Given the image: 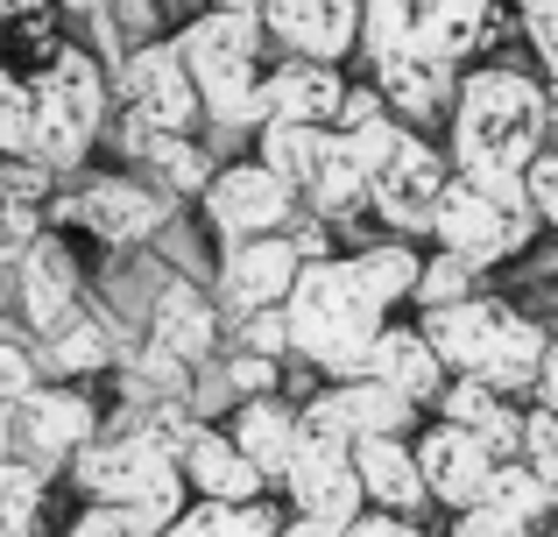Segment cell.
I'll return each mask as SVG.
<instances>
[{"mask_svg":"<svg viewBox=\"0 0 558 537\" xmlns=\"http://www.w3.org/2000/svg\"><path fill=\"white\" fill-rule=\"evenodd\" d=\"M446 156L466 178H523L531 156L551 142V113H545V71L531 57H474L460 64L446 107Z\"/></svg>","mask_w":558,"mask_h":537,"instance_id":"6da1fadb","label":"cell"},{"mask_svg":"<svg viewBox=\"0 0 558 537\" xmlns=\"http://www.w3.org/2000/svg\"><path fill=\"white\" fill-rule=\"evenodd\" d=\"M290 318V361L312 375H361V354L381 332V318H396V304L375 290V276L361 269L354 248H332L318 263L298 269L283 297Z\"/></svg>","mask_w":558,"mask_h":537,"instance_id":"7a4b0ae2","label":"cell"},{"mask_svg":"<svg viewBox=\"0 0 558 537\" xmlns=\"http://www.w3.org/2000/svg\"><path fill=\"white\" fill-rule=\"evenodd\" d=\"M417 326L432 332L438 361H446L452 375H481V382L509 389V396H531V375H537L545 340H551V318L537 312L531 297L495 290V283H481L474 297H460V304L417 312Z\"/></svg>","mask_w":558,"mask_h":537,"instance_id":"3957f363","label":"cell"},{"mask_svg":"<svg viewBox=\"0 0 558 537\" xmlns=\"http://www.w3.org/2000/svg\"><path fill=\"white\" fill-rule=\"evenodd\" d=\"M178 50L198 78V99H205V127L219 142H241L269 121V28L262 14H241V8H198L191 22L178 28Z\"/></svg>","mask_w":558,"mask_h":537,"instance_id":"277c9868","label":"cell"},{"mask_svg":"<svg viewBox=\"0 0 558 537\" xmlns=\"http://www.w3.org/2000/svg\"><path fill=\"white\" fill-rule=\"evenodd\" d=\"M71 481L93 502H128V510H142L156 530L178 524V510L191 496V481L178 467V446L156 425H142V417H121V431H93V439L71 453Z\"/></svg>","mask_w":558,"mask_h":537,"instance_id":"5b68a950","label":"cell"},{"mask_svg":"<svg viewBox=\"0 0 558 537\" xmlns=\"http://www.w3.org/2000/svg\"><path fill=\"white\" fill-rule=\"evenodd\" d=\"M432 241L474 255L481 269L502 276L545 241V220H537L523 178H466V170H452L446 198H438V212H432Z\"/></svg>","mask_w":558,"mask_h":537,"instance_id":"8992f818","label":"cell"},{"mask_svg":"<svg viewBox=\"0 0 558 537\" xmlns=\"http://www.w3.org/2000/svg\"><path fill=\"white\" fill-rule=\"evenodd\" d=\"M28 93H36V149L28 156L50 170H71L107 127V71H99V57L57 36V50L36 64Z\"/></svg>","mask_w":558,"mask_h":537,"instance_id":"52a82bcc","label":"cell"},{"mask_svg":"<svg viewBox=\"0 0 558 537\" xmlns=\"http://www.w3.org/2000/svg\"><path fill=\"white\" fill-rule=\"evenodd\" d=\"M276 496H283V510H290L283 530H298V537H340V530H354L361 510H368L354 446L332 439V431H312V425H304V439H298V453H290Z\"/></svg>","mask_w":558,"mask_h":537,"instance_id":"ba28073f","label":"cell"},{"mask_svg":"<svg viewBox=\"0 0 558 537\" xmlns=\"http://www.w3.org/2000/svg\"><path fill=\"white\" fill-rule=\"evenodd\" d=\"M298 212H304V192L283 170H269L262 156H227L198 192V227L213 241L283 234V227H298Z\"/></svg>","mask_w":558,"mask_h":537,"instance_id":"9c48e42d","label":"cell"},{"mask_svg":"<svg viewBox=\"0 0 558 537\" xmlns=\"http://www.w3.org/2000/svg\"><path fill=\"white\" fill-rule=\"evenodd\" d=\"M452 184V156H446V135L432 127H403V142L389 149V163L375 170V192H368V220L389 227V234H410V241H432V212Z\"/></svg>","mask_w":558,"mask_h":537,"instance_id":"30bf717a","label":"cell"},{"mask_svg":"<svg viewBox=\"0 0 558 537\" xmlns=\"http://www.w3.org/2000/svg\"><path fill=\"white\" fill-rule=\"evenodd\" d=\"M113 93L128 113H142L149 127H205V99L191 78L178 36H142L128 42V57L113 64Z\"/></svg>","mask_w":558,"mask_h":537,"instance_id":"8fae6325","label":"cell"},{"mask_svg":"<svg viewBox=\"0 0 558 537\" xmlns=\"http://www.w3.org/2000/svg\"><path fill=\"white\" fill-rule=\"evenodd\" d=\"M446 530L460 537H537V530H558V488L531 467L523 453H502L466 510L446 516Z\"/></svg>","mask_w":558,"mask_h":537,"instance_id":"7c38bea8","label":"cell"},{"mask_svg":"<svg viewBox=\"0 0 558 537\" xmlns=\"http://www.w3.org/2000/svg\"><path fill=\"white\" fill-rule=\"evenodd\" d=\"M304 425L354 446V439H375V431H417L424 403H410L403 389L375 382V375H318L304 389Z\"/></svg>","mask_w":558,"mask_h":537,"instance_id":"4fadbf2b","label":"cell"},{"mask_svg":"<svg viewBox=\"0 0 558 537\" xmlns=\"http://www.w3.org/2000/svg\"><path fill=\"white\" fill-rule=\"evenodd\" d=\"M410 439H417V467H424V488H432L438 524H446L452 510H466V502L488 488L495 460H502L474 425H460V417H438V411H424V425L410 431Z\"/></svg>","mask_w":558,"mask_h":537,"instance_id":"5bb4252c","label":"cell"},{"mask_svg":"<svg viewBox=\"0 0 558 537\" xmlns=\"http://www.w3.org/2000/svg\"><path fill=\"white\" fill-rule=\"evenodd\" d=\"M170 206L178 198L163 192V184H142V178H93L78 198L64 206V220H78L93 241H107V248H149V241H163L170 227Z\"/></svg>","mask_w":558,"mask_h":537,"instance_id":"9a60e30c","label":"cell"},{"mask_svg":"<svg viewBox=\"0 0 558 537\" xmlns=\"http://www.w3.org/2000/svg\"><path fill=\"white\" fill-rule=\"evenodd\" d=\"M304 269V248L283 234H247V241H219V263H213V297L233 312H262V304H283L290 283Z\"/></svg>","mask_w":558,"mask_h":537,"instance_id":"2e32d148","label":"cell"},{"mask_svg":"<svg viewBox=\"0 0 558 537\" xmlns=\"http://www.w3.org/2000/svg\"><path fill=\"white\" fill-rule=\"evenodd\" d=\"M142 332L198 368V361H213L219 346H227V304H219L213 283H198V276H170L149 297V312H142Z\"/></svg>","mask_w":558,"mask_h":537,"instance_id":"e0dca14e","label":"cell"},{"mask_svg":"<svg viewBox=\"0 0 558 537\" xmlns=\"http://www.w3.org/2000/svg\"><path fill=\"white\" fill-rule=\"evenodd\" d=\"M262 28L290 57H326V64L361 57V0H269Z\"/></svg>","mask_w":558,"mask_h":537,"instance_id":"ac0fdd59","label":"cell"},{"mask_svg":"<svg viewBox=\"0 0 558 537\" xmlns=\"http://www.w3.org/2000/svg\"><path fill=\"white\" fill-rule=\"evenodd\" d=\"M93 431H99V411H93V396H78V389H28V396L8 411V446L22 439V453L36 460V467L71 460Z\"/></svg>","mask_w":558,"mask_h":537,"instance_id":"d6986e66","label":"cell"},{"mask_svg":"<svg viewBox=\"0 0 558 537\" xmlns=\"http://www.w3.org/2000/svg\"><path fill=\"white\" fill-rule=\"evenodd\" d=\"M368 78L381 85V99L396 107V121L410 127H446V107H452V85H460V64H446V57L432 50H389V57H368Z\"/></svg>","mask_w":558,"mask_h":537,"instance_id":"ffe728a7","label":"cell"},{"mask_svg":"<svg viewBox=\"0 0 558 537\" xmlns=\"http://www.w3.org/2000/svg\"><path fill=\"white\" fill-rule=\"evenodd\" d=\"M178 467L191 481V496H227V502H247V496H269V474L241 453L219 417H191V431L178 439Z\"/></svg>","mask_w":558,"mask_h":537,"instance_id":"44dd1931","label":"cell"},{"mask_svg":"<svg viewBox=\"0 0 558 537\" xmlns=\"http://www.w3.org/2000/svg\"><path fill=\"white\" fill-rule=\"evenodd\" d=\"M361 375H375V382H389V389H403L410 403H424L432 411L438 403V389H446V361H438V346H432V332L417 326V318H381V332L368 340V354H361Z\"/></svg>","mask_w":558,"mask_h":537,"instance_id":"7402d4cb","label":"cell"},{"mask_svg":"<svg viewBox=\"0 0 558 537\" xmlns=\"http://www.w3.org/2000/svg\"><path fill=\"white\" fill-rule=\"evenodd\" d=\"M502 36H517L509 0H417V50L446 57V64H474Z\"/></svg>","mask_w":558,"mask_h":537,"instance_id":"603a6c76","label":"cell"},{"mask_svg":"<svg viewBox=\"0 0 558 537\" xmlns=\"http://www.w3.org/2000/svg\"><path fill=\"white\" fill-rule=\"evenodd\" d=\"M227 431L241 439V453L255 460V467L269 474V488H276L283 467H290V453H298V439H304V396H290V382L283 389H255V396H241L227 411Z\"/></svg>","mask_w":558,"mask_h":537,"instance_id":"cb8c5ba5","label":"cell"},{"mask_svg":"<svg viewBox=\"0 0 558 537\" xmlns=\"http://www.w3.org/2000/svg\"><path fill=\"white\" fill-rule=\"evenodd\" d=\"M354 467H361V488L381 510H403L417 524H438L432 510V488H424V467H417V439L410 431H375V439H354Z\"/></svg>","mask_w":558,"mask_h":537,"instance_id":"d4e9b609","label":"cell"},{"mask_svg":"<svg viewBox=\"0 0 558 537\" xmlns=\"http://www.w3.org/2000/svg\"><path fill=\"white\" fill-rule=\"evenodd\" d=\"M128 354V326L113 312H93V304H78V312H64L50 332H43V368L57 375H99V368H121Z\"/></svg>","mask_w":558,"mask_h":537,"instance_id":"484cf974","label":"cell"},{"mask_svg":"<svg viewBox=\"0 0 558 537\" xmlns=\"http://www.w3.org/2000/svg\"><path fill=\"white\" fill-rule=\"evenodd\" d=\"M432 411L474 425L495 453H523V417H531V396H509V389L481 382V375H446V389H438Z\"/></svg>","mask_w":558,"mask_h":537,"instance_id":"4316f807","label":"cell"},{"mask_svg":"<svg viewBox=\"0 0 558 537\" xmlns=\"http://www.w3.org/2000/svg\"><path fill=\"white\" fill-rule=\"evenodd\" d=\"M85 304V276L78 263H71V248L64 241H50V234H36L22 248V318L36 332H50L64 312H78Z\"/></svg>","mask_w":558,"mask_h":537,"instance_id":"83f0119b","label":"cell"},{"mask_svg":"<svg viewBox=\"0 0 558 537\" xmlns=\"http://www.w3.org/2000/svg\"><path fill=\"white\" fill-rule=\"evenodd\" d=\"M347 64H326V57H276L262 93H269V113H290V121H332L347 99Z\"/></svg>","mask_w":558,"mask_h":537,"instance_id":"f1b7e54d","label":"cell"},{"mask_svg":"<svg viewBox=\"0 0 558 537\" xmlns=\"http://www.w3.org/2000/svg\"><path fill=\"white\" fill-rule=\"evenodd\" d=\"M247 142H255L262 163L283 170V178L304 192V184L318 178V163H326V149H332V121H290V113H269Z\"/></svg>","mask_w":558,"mask_h":537,"instance_id":"f546056e","label":"cell"},{"mask_svg":"<svg viewBox=\"0 0 558 537\" xmlns=\"http://www.w3.org/2000/svg\"><path fill=\"white\" fill-rule=\"evenodd\" d=\"M283 502H269V496H247V502H227V496H198V502H184L178 510V524L170 530H227V537H276L283 530Z\"/></svg>","mask_w":558,"mask_h":537,"instance_id":"4dcf8cb0","label":"cell"},{"mask_svg":"<svg viewBox=\"0 0 558 537\" xmlns=\"http://www.w3.org/2000/svg\"><path fill=\"white\" fill-rule=\"evenodd\" d=\"M488 276H495V269H481L474 255L424 241V269H417V290H410V312H432V304H460V297H474Z\"/></svg>","mask_w":558,"mask_h":537,"instance_id":"1f68e13d","label":"cell"},{"mask_svg":"<svg viewBox=\"0 0 558 537\" xmlns=\"http://www.w3.org/2000/svg\"><path fill=\"white\" fill-rule=\"evenodd\" d=\"M43 502V467L36 460H0V530H28Z\"/></svg>","mask_w":558,"mask_h":537,"instance_id":"d6a6232c","label":"cell"},{"mask_svg":"<svg viewBox=\"0 0 558 537\" xmlns=\"http://www.w3.org/2000/svg\"><path fill=\"white\" fill-rule=\"evenodd\" d=\"M0 149L8 156H28L36 149V93L0 64Z\"/></svg>","mask_w":558,"mask_h":537,"instance_id":"836d02e7","label":"cell"},{"mask_svg":"<svg viewBox=\"0 0 558 537\" xmlns=\"http://www.w3.org/2000/svg\"><path fill=\"white\" fill-rule=\"evenodd\" d=\"M517 42L531 50V64L558 71V0H517Z\"/></svg>","mask_w":558,"mask_h":537,"instance_id":"e575fe53","label":"cell"},{"mask_svg":"<svg viewBox=\"0 0 558 537\" xmlns=\"http://www.w3.org/2000/svg\"><path fill=\"white\" fill-rule=\"evenodd\" d=\"M523 184H531V206H537V220H545V241H558V142H545V149L531 156Z\"/></svg>","mask_w":558,"mask_h":537,"instance_id":"d590c367","label":"cell"},{"mask_svg":"<svg viewBox=\"0 0 558 537\" xmlns=\"http://www.w3.org/2000/svg\"><path fill=\"white\" fill-rule=\"evenodd\" d=\"M523 460L558 488V411H545V403H531V417H523Z\"/></svg>","mask_w":558,"mask_h":537,"instance_id":"8d00e7d4","label":"cell"},{"mask_svg":"<svg viewBox=\"0 0 558 537\" xmlns=\"http://www.w3.org/2000/svg\"><path fill=\"white\" fill-rule=\"evenodd\" d=\"M28 389H36V354L14 346V340H0V417H8Z\"/></svg>","mask_w":558,"mask_h":537,"instance_id":"74e56055","label":"cell"},{"mask_svg":"<svg viewBox=\"0 0 558 537\" xmlns=\"http://www.w3.org/2000/svg\"><path fill=\"white\" fill-rule=\"evenodd\" d=\"M531 403H545V411H558V326H551V340H545V361H537V375H531Z\"/></svg>","mask_w":558,"mask_h":537,"instance_id":"f35d334b","label":"cell"},{"mask_svg":"<svg viewBox=\"0 0 558 537\" xmlns=\"http://www.w3.org/2000/svg\"><path fill=\"white\" fill-rule=\"evenodd\" d=\"M50 0H0V22H22V14H43Z\"/></svg>","mask_w":558,"mask_h":537,"instance_id":"ab89813d","label":"cell"},{"mask_svg":"<svg viewBox=\"0 0 558 537\" xmlns=\"http://www.w3.org/2000/svg\"><path fill=\"white\" fill-rule=\"evenodd\" d=\"M545 113H551V142H558V71L545 78Z\"/></svg>","mask_w":558,"mask_h":537,"instance_id":"60d3db41","label":"cell"},{"mask_svg":"<svg viewBox=\"0 0 558 537\" xmlns=\"http://www.w3.org/2000/svg\"><path fill=\"white\" fill-rule=\"evenodd\" d=\"M205 8H241V14H262L269 0H205Z\"/></svg>","mask_w":558,"mask_h":537,"instance_id":"b9f144b4","label":"cell"}]
</instances>
